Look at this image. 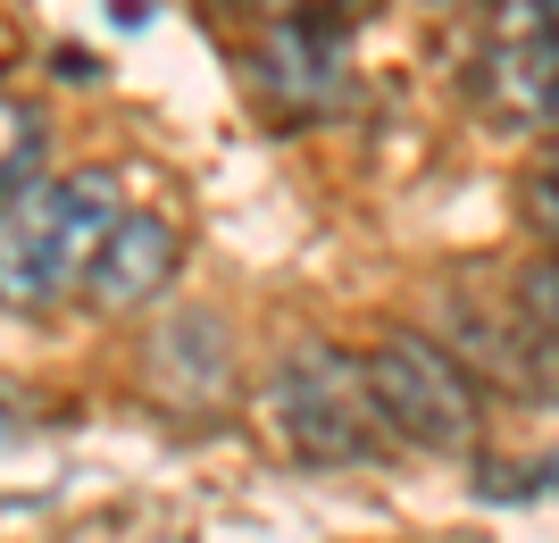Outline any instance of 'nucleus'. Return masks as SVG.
I'll return each mask as SVG.
<instances>
[{"label": "nucleus", "mask_w": 559, "mask_h": 543, "mask_svg": "<svg viewBox=\"0 0 559 543\" xmlns=\"http://www.w3.org/2000/svg\"><path fill=\"white\" fill-rule=\"evenodd\" d=\"M368 0H251V25H326V34H359Z\"/></svg>", "instance_id": "1a4fd4ad"}, {"label": "nucleus", "mask_w": 559, "mask_h": 543, "mask_svg": "<svg viewBox=\"0 0 559 543\" xmlns=\"http://www.w3.org/2000/svg\"><path fill=\"white\" fill-rule=\"evenodd\" d=\"M43 167H50V126L34 101L17 93H0V201H17L25 185H43Z\"/></svg>", "instance_id": "6e6552de"}, {"label": "nucleus", "mask_w": 559, "mask_h": 543, "mask_svg": "<svg viewBox=\"0 0 559 543\" xmlns=\"http://www.w3.org/2000/svg\"><path fill=\"white\" fill-rule=\"evenodd\" d=\"M526 226H535L543 251H559V160H543L526 176Z\"/></svg>", "instance_id": "9b49d317"}, {"label": "nucleus", "mask_w": 559, "mask_h": 543, "mask_svg": "<svg viewBox=\"0 0 559 543\" xmlns=\"http://www.w3.org/2000/svg\"><path fill=\"white\" fill-rule=\"evenodd\" d=\"M368 393H376L384 426H393L409 451H435V460L476 451L485 393H476V377H467L435 334H409V327L376 334L368 343Z\"/></svg>", "instance_id": "7ed1b4c3"}, {"label": "nucleus", "mask_w": 559, "mask_h": 543, "mask_svg": "<svg viewBox=\"0 0 559 543\" xmlns=\"http://www.w3.org/2000/svg\"><path fill=\"white\" fill-rule=\"evenodd\" d=\"M142 377H151L159 410H217L234 393V343H226V327H217L210 309H185L176 327L151 334Z\"/></svg>", "instance_id": "423d86ee"}, {"label": "nucleus", "mask_w": 559, "mask_h": 543, "mask_svg": "<svg viewBox=\"0 0 559 543\" xmlns=\"http://www.w3.org/2000/svg\"><path fill=\"white\" fill-rule=\"evenodd\" d=\"M9 435H17V418H9V410H0V444H9Z\"/></svg>", "instance_id": "f8f14e48"}, {"label": "nucleus", "mask_w": 559, "mask_h": 543, "mask_svg": "<svg viewBox=\"0 0 559 543\" xmlns=\"http://www.w3.org/2000/svg\"><path fill=\"white\" fill-rule=\"evenodd\" d=\"M251 75L284 118H326L334 101L350 93V34H326V25H259Z\"/></svg>", "instance_id": "39448f33"}, {"label": "nucleus", "mask_w": 559, "mask_h": 543, "mask_svg": "<svg viewBox=\"0 0 559 543\" xmlns=\"http://www.w3.org/2000/svg\"><path fill=\"white\" fill-rule=\"evenodd\" d=\"M476 109L510 134L559 118V0H492L476 43Z\"/></svg>", "instance_id": "20e7f679"}, {"label": "nucleus", "mask_w": 559, "mask_h": 543, "mask_svg": "<svg viewBox=\"0 0 559 543\" xmlns=\"http://www.w3.org/2000/svg\"><path fill=\"white\" fill-rule=\"evenodd\" d=\"M176 260H185V243H176V226L151 210H126L109 226V243L93 251V268H84V302L93 309H142L151 293H167V276H176Z\"/></svg>", "instance_id": "0eeeda50"}, {"label": "nucleus", "mask_w": 559, "mask_h": 543, "mask_svg": "<svg viewBox=\"0 0 559 543\" xmlns=\"http://www.w3.org/2000/svg\"><path fill=\"white\" fill-rule=\"evenodd\" d=\"M426 9H460V0H426Z\"/></svg>", "instance_id": "ddd939ff"}, {"label": "nucleus", "mask_w": 559, "mask_h": 543, "mask_svg": "<svg viewBox=\"0 0 559 543\" xmlns=\"http://www.w3.org/2000/svg\"><path fill=\"white\" fill-rule=\"evenodd\" d=\"M126 217L117 185L100 167L84 176H43L17 201H0V302L9 309H50L84 293V268L109 243V226Z\"/></svg>", "instance_id": "f03ea898"}, {"label": "nucleus", "mask_w": 559, "mask_h": 543, "mask_svg": "<svg viewBox=\"0 0 559 543\" xmlns=\"http://www.w3.org/2000/svg\"><path fill=\"white\" fill-rule=\"evenodd\" d=\"M518 318H526V327L543 334V343H559V251H543L535 268H526V276H518Z\"/></svg>", "instance_id": "9d476101"}, {"label": "nucleus", "mask_w": 559, "mask_h": 543, "mask_svg": "<svg viewBox=\"0 0 559 543\" xmlns=\"http://www.w3.org/2000/svg\"><path fill=\"white\" fill-rule=\"evenodd\" d=\"M259 418H267L276 451L301 469H376L384 435H393L368 393V359L334 352V343H284L259 385Z\"/></svg>", "instance_id": "f257e3e1"}]
</instances>
